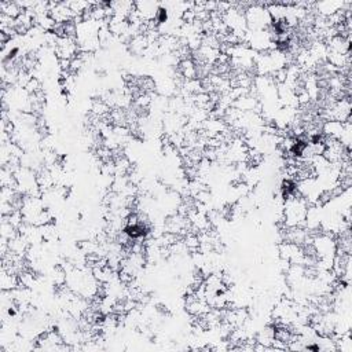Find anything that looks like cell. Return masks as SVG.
Listing matches in <instances>:
<instances>
[{
	"instance_id": "cell-1",
	"label": "cell",
	"mask_w": 352,
	"mask_h": 352,
	"mask_svg": "<svg viewBox=\"0 0 352 352\" xmlns=\"http://www.w3.org/2000/svg\"><path fill=\"white\" fill-rule=\"evenodd\" d=\"M248 30H267L272 26V18L268 8L261 4H252L245 10Z\"/></svg>"
}]
</instances>
